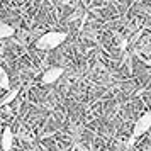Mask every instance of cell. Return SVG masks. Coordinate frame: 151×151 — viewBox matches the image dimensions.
I'll return each instance as SVG.
<instances>
[{
  "mask_svg": "<svg viewBox=\"0 0 151 151\" xmlns=\"http://www.w3.org/2000/svg\"><path fill=\"white\" fill-rule=\"evenodd\" d=\"M66 41V32L63 31H53V32H46L42 34L37 41H36V48L42 49V51H49V49L58 48L60 44Z\"/></svg>",
  "mask_w": 151,
  "mask_h": 151,
  "instance_id": "6da1fadb",
  "label": "cell"
},
{
  "mask_svg": "<svg viewBox=\"0 0 151 151\" xmlns=\"http://www.w3.org/2000/svg\"><path fill=\"white\" fill-rule=\"evenodd\" d=\"M150 127H151V114H150V112H146V114H144V116L136 122L134 129H132V137H131V141H129L131 146L136 143V139H139L143 134H146Z\"/></svg>",
  "mask_w": 151,
  "mask_h": 151,
  "instance_id": "7a4b0ae2",
  "label": "cell"
},
{
  "mask_svg": "<svg viewBox=\"0 0 151 151\" xmlns=\"http://www.w3.org/2000/svg\"><path fill=\"white\" fill-rule=\"evenodd\" d=\"M65 73V70L61 68V66H55V68H49L48 71H44L41 76V82L44 83V85H51V83H55L60 80V76Z\"/></svg>",
  "mask_w": 151,
  "mask_h": 151,
  "instance_id": "3957f363",
  "label": "cell"
},
{
  "mask_svg": "<svg viewBox=\"0 0 151 151\" xmlns=\"http://www.w3.org/2000/svg\"><path fill=\"white\" fill-rule=\"evenodd\" d=\"M2 150L4 151H10L12 148V143H14V136H12V129L10 127H5L4 129V134H2Z\"/></svg>",
  "mask_w": 151,
  "mask_h": 151,
  "instance_id": "277c9868",
  "label": "cell"
},
{
  "mask_svg": "<svg viewBox=\"0 0 151 151\" xmlns=\"http://www.w3.org/2000/svg\"><path fill=\"white\" fill-rule=\"evenodd\" d=\"M12 34H14V27H12V26H9V24H5V22L0 21V39L10 37Z\"/></svg>",
  "mask_w": 151,
  "mask_h": 151,
  "instance_id": "5b68a950",
  "label": "cell"
},
{
  "mask_svg": "<svg viewBox=\"0 0 151 151\" xmlns=\"http://www.w3.org/2000/svg\"><path fill=\"white\" fill-rule=\"evenodd\" d=\"M17 95H19V88H10V90L7 92V95L0 100V105H7V104H10Z\"/></svg>",
  "mask_w": 151,
  "mask_h": 151,
  "instance_id": "8992f818",
  "label": "cell"
},
{
  "mask_svg": "<svg viewBox=\"0 0 151 151\" xmlns=\"http://www.w3.org/2000/svg\"><path fill=\"white\" fill-rule=\"evenodd\" d=\"M0 87L4 90H10V82H9V75L7 71L0 66Z\"/></svg>",
  "mask_w": 151,
  "mask_h": 151,
  "instance_id": "52a82bcc",
  "label": "cell"
}]
</instances>
